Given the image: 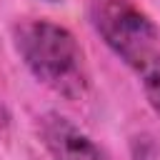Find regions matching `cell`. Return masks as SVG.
Here are the masks:
<instances>
[{"mask_svg":"<svg viewBox=\"0 0 160 160\" xmlns=\"http://www.w3.org/2000/svg\"><path fill=\"white\" fill-rule=\"evenodd\" d=\"M12 45L28 72L65 100H82L90 90V70L78 38L60 22L30 18L12 28Z\"/></svg>","mask_w":160,"mask_h":160,"instance_id":"1","label":"cell"},{"mask_svg":"<svg viewBox=\"0 0 160 160\" xmlns=\"http://www.w3.org/2000/svg\"><path fill=\"white\" fill-rule=\"evenodd\" d=\"M90 22L112 55L135 72L160 52V28L130 0H95Z\"/></svg>","mask_w":160,"mask_h":160,"instance_id":"2","label":"cell"},{"mask_svg":"<svg viewBox=\"0 0 160 160\" xmlns=\"http://www.w3.org/2000/svg\"><path fill=\"white\" fill-rule=\"evenodd\" d=\"M38 138L52 160H108L105 150L60 112L38 118Z\"/></svg>","mask_w":160,"mask_h":160,"instance_id":"3","label":"cell"},{"mask_svg":"<svg viewBox=\"0 0 160 160\" xmlns=\"http://www.w3.org/2000/svg\"><path fill=\"white\" fill-rule=\"evenodd\" d=\"M135 75L140 78V85H142V92H145L148 105H150L152 112L160 118V52L152 55Z\"/></svg>","mask_w":160,"mask_h":160,"instance_id":"4","label":"cell"},{"mask_svg":"<svg viewBox=\"0 0 160 160\" xmlns=\"http://www.w3.org/2000/svg\"><path fill=\"white\" fill-rule=\"evenodd\" d=\"M130 158L132 160H160V150L150 135H135L130 140Z\"/></svg>","mask_w":160,"mask_h":160,"instance_id":"5","label":"cell"},{"mask_svg":"<svg viewBox=\"0 0 160 160\" xmlns=\"http://www.w3.org/2000/svg\"><path fill=\"white\" fill-rule=\"evenodd\" d=\"M8 125H10V112H8L5 102L0 100V130H2V128H8Z\"/></svg>","mask_w":160,"mask_h":160,"instance_id":"6","label":"cell"},{"mask_svg":"<svg viewBox=\"0 0 160 160\" xmlns=\"http://www.w3.org/2000/svg\"><path fill=\"white\" fill-rule=\"evenodd\" d=\"M42 2H62V0H42Z\"/></svg>","mask_w":160,"mask_h":160,"instance_id":"7","label":"cell"}]
</instances>
